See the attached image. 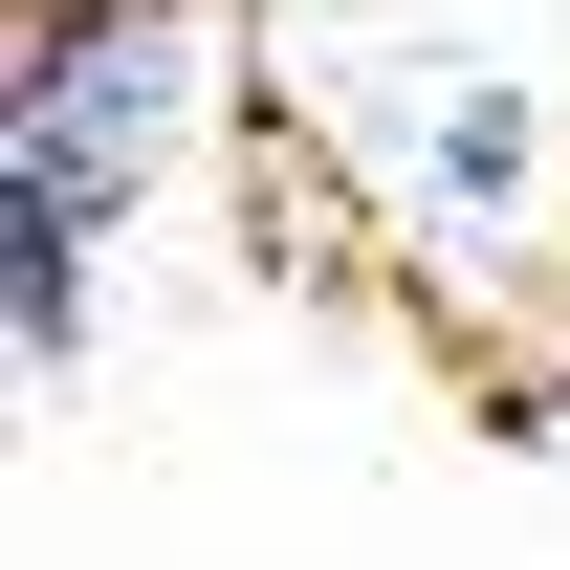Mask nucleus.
Masks as SVG:
<instances>
[{
  "label": "nucleus",
  "instance_id": "nucleus-3",
  "mask_svg": "<svg viewBox=\"0 0 570 570\" xmlns=\"http://www.w3.org/2000/svg\"><path fill=\"white\" fill-rule=\"evenodd\" d=\"M417 198H461V219L527 198V88H439L417 110Z\"/></svg>",
  "mask_w": 570,
  "mask_h": 570
},
{
  "label": "nucleus",
  "instance_id": "nucleus-2",
  "mask_svg": "<svg viewBox=\"0 0 570 570\" xmlns=\"http://www.w3.org/2000/svg\"><path fill=\"white\" fill-rule=\"evenodd\" d=\"M0 330H22V373L88 352V198H0Z\"/></svg>",
  "mask_w": 570,
  "mask_h": 570
},
{
  "label": "nucleus",
  "instance_id": "nucleus-1",
  "mask_svg": "<svg viewBox=\"0 0 570 570\" xmlns=\"http://www.w3.org/2000/svg\"><path fill=\"white\" fill-rule=\"evenodd\" d=\"M198 45L219 0H110V22H22L0 45V198H132L154 154L198 132Z\"/></svg>",
  "mask_w": 570,
  "mask_h": 570
},
{
  "label": "nucleus",
  "instance_id": "nucleus-4",
  "mask_svg": "<svg viewBox=\"0 0 570 570\" xmlns=\"http://www.w3.org/2000/svg\"><path fill=\"white\" fill-rule=\"evenodd\" d=\"M22 22H110V0H22Z\"/></svg>",
  "mask_w": 570,
  "mask_h": 570
}]
</instances>
